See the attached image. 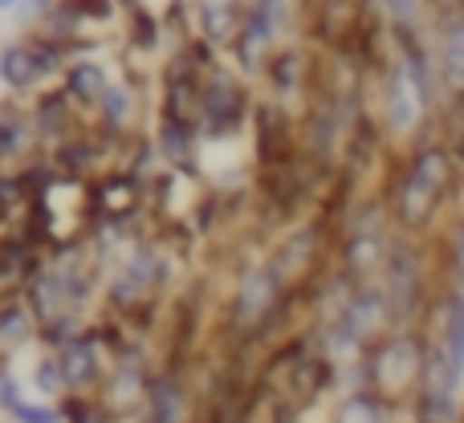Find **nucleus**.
<instances>
[{
  "label": "nucleus",
  "mask_w": 464,
  "mask_h": 423,
  "mask_svg": "<svg viewBox=\"0 0 464 423\" xmlns=\"http://www.w3.org/2000/svg\"><path fill=\"white\" fill-rule=\"evenodd\" d=\"M444 184H449V163H444V151H424L416 159V168L408 171L400 192V212L408 224H420L428 212L436 208Z\"/></svg>",
  "instance_id": "1"
},
{
  "label": "nucleus",
  "mask_w": 464,
  "mask_h": 423,
  "mask_svg": "<svg viewBox=\"0 0 464 423\" xmlns=\"http://www.w3.org/2000/svg\"><path fill=\"white\" fill-rule=\"evenodd\" d=\"M428 351H432L436 359L449 367V375L464 387V289H460V293H452L449 302H444L440 334H436V342L428 346Z\"/></svg>",
  "instance_id": "2"
},
{
  "label": "nucleus",
  "mask_w": 464,
  "mask_h": 423,
  "mask_svg": "<svg viewBox=\"0 0 464 423\" xmlns=\"http://www.w3.org/2000/svg\"><path fill=\"white\" fill-rule=\"evenodd\" d=\"M420 111H424V78H420V65L408 62L392 78V122L395 127H416Z\"/></svg>",
  "instance_id": "3"
},
{
  "label": "nucleus",
  "mask_w": 464,
  "mask_h": 423,
  "mask_svg": "<svg viewBox=\"0 0 464 423\" xmlns=\"http://www.w3.org/2000/svg\"><path fill=\"white\" fill-rule=\"evenodd\" d=\"M57 367H62L65 387H73V391H86V387L98 379L94 346H90V342H70V346H62V354H57Z\"/></svg>",
  "instance_id": "4"
},
{
  "label": "nucleus",
  "mask_w": 464,
  "mask_h": 423,
  "mask_svg": "<svg viewBox=\"0 0 464 423\" xmlns=\"http://www.w3.org/2000/svg\"><path fill=\"white\" fill-rule=\"evenodd\" d=\"M184 416V391L176 379H155L151 383V423H179Z\"/></svg>",
  "instance_id": "5"
},
{
  "label": "nucleus",
  "mask_w": 464,
  "mask_h": 423,
  "mask_svg": "<svg viewBox=\"0 0 464 423\" xmlns=\"http://www.w3.org/2000/svg\"><path fill=\"white\" fill-rule=\"evenodd\" d=\"M444 73L464 94V16L449 21V29H444Z\"/></svg>",
  "instance_id": "6"
},
{
  "label": "nucleus",
  "mask_w": 464,
  "mask_h": 423,
  "mask_svg": "<svg viewBox=\"0 0 464 423\" xmlns=\"http://www.w3.org/2000/svg\"><path fill=\"white\" fill-rule=\"evenodd\" d=\"M41 70H45V62H33L29 49H13V53H5V62H0V73H5L13 86H24V82H33Z\"/></svg>",
  "instance_id": "7"
},
{
  "label": "nucleus",
  "mask_w": 464,
  "mask_h": 423,
  "mask_svg": "<svg viewBox=\"0 0 464 423\" xmlns=\"http://www.w3.org/2000/svg\"><path fill=\"white\" fill-rule=\"evenodd\" d=\"M338 423H383V403H379V395H354V399H346Z\"/></svg>",
  "instance_id": "8"
},
{
  "label": "nucleus",
  "mask_w": 464,
  "mask_h": 423,
  "mask_svg": "<svg viewBox=\"0 0 464 423\" xmlns=\"http://www.w3.org/2000/svg\"><path fill=\"white\" fill-rule=\"evenodd\" d=\"M13 416L21 423H62L65 416L62 411H49V408H37V403H16Z\"/></svg>",
  "instance_id": "9"
},
{
  "label": "nucleus",
  "mask_w": 464,
  "mask_h": 423,
  "mask_svg": "<svg viewBox=\"0 0 464 423\" xmlns=\"http://www.w3.org/2000/svg\"><path fill=\"white\" fill-rule=\"evenodd\" d=\"M383 8L400 24H416V16H420V0H383Z\"/></svg>",
  "instance_id": "10"
},
{
  "label": "nucleus",
  "mask_w": 464,
  "mask_h": 423,
  "mask_svg": "<svg viewBox=\"0 0 464 423\" xmlns=\"http://www.w3.org/2000/svg\"><path fill=\"white\" fill-rule=\"evenodd\" d=\"M41 5H45V0H29V8H41Z\"/></svg>",
  "instance_id": "11"
},
{
  "label": "nucleus",
  "mask_w": 464,
  "mask_h": 423,
  "mask_svg": "<svg viewBox=\"0 0 464 423\" xmlns=\"http://www.w3.org/2000/svg\"><path fill=\"white\" fill-rule=\"evenodd\" d=\"M0 5H13V0H0Z\"/></svg>",
  "instance_id": "12"
}]
</instances>
